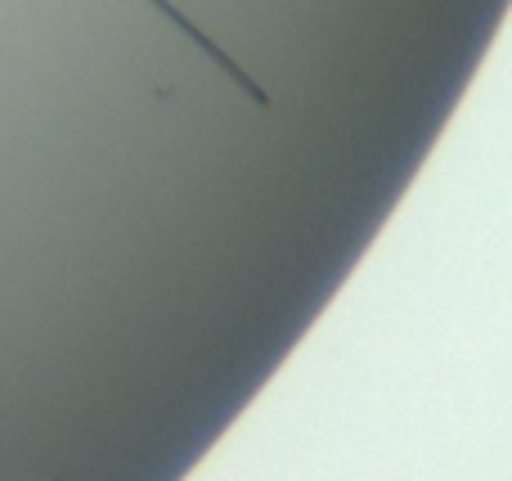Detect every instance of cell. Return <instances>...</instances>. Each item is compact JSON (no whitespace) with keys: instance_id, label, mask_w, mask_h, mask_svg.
I'll return each mask as SVG.
<instances>
[{"instance_id":"1","label":"cell","mask_w":512,"mask_h":481,"mask_svg":"<svg viewBox=\"0 0 512 481\" xmlns=\"http://www.w3.org/2000/svg\"><path fill=\"white\" fill-rule=\"evenodd\" d=\"M149 5H158V9H162V14H167V18H176V27H180V32H185V36H189V41H198V45H203V50H207V54H212V59H216V63H221V68H225V72H230V77H234V81H239V86H243V90H248V95L256 99V104H270V99H265V95H261V90H256V86H252V81H248V72H243V68H239V63H234V59H225V54H221V50H216V45H212V41H207V36H203V32H198V27H194V23H189V18H180V14H176V9H171V5H167V0H149Z\"/></svg>"}]
</instances>
